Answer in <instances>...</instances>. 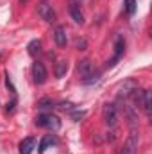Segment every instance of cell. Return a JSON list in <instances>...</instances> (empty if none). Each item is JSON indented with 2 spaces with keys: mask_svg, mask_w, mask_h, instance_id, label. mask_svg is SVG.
I'll use <instances>...</instances> for the list:
<instances>
[{
  "mask_svg": "<svg viewBox=\"0 0 152 154\" xmlns=\"http://www.w3.org/2000/svg\"><path fill=\"white\" fill-rule=\"evenodd\" d=\"M66 70H68V63L65 59H57V63H56V77H63L66 74Z\"/></svg>",
  "mask_w": 152,
  "mask_h": 154,
  "instance_id": "5bb4252c",
  "label": "cell"
},
{
  "mask_svg": "<svg viewBox=\"0 0 152 154\" xmlns=\"http://www.w3.org/2000/svg\"><path fill=\"white\" fill-rule=\"evenodd\" d=\"M54 39H56V43H57V47H66V29L65 27H61V25H57L56 29H54Z\"/></svg>",
  "mask_w": 152,
  "mask_h": 154,
  "instance_id": "8fae6325",
  "label": "cell"
},
{
  "mask_svg": "<svg viewBox=\"0 0 152 154\" xmlns=\"http://www.w3.org/2000/svg\"><path fill=\"white\" fill-rule=\"evenodd\" d=\"M36 147V138L34 136H27L20 142V154H31Z\"/></svg>",
  "mask_w": 152,
  "mask_h": 154,
  "instance_id": "9c48e42d",
  "label": "cell"
},
{
  "mask_svg": "<svg viewBox=\"0 0 152 154\" xmlns=\"http://www.w3.org/2000/svg\"><path fill=\"white\" fill-rule=\"evenodd\" d=\"M138 142H140L138 131H136V129H131V133H129V136H127V140H125L122 151L118 154H136V151H138Z\"/></svg>",
  "mask_w": 152,
  "mask_h": 154,
  "instance_id": "3957f363",
  "label": "cell"
},
{
  "mask_svg": "<svg viewBox=\"0 0 152 154\" xmlns=\"http://www.w3.org/2000/svg\"><path fill=\"white\" fill-rule=\"evenodd\" d=\"M102 116H104L106 125L114 127V125L118 124V120H120V109H118V106H116V104H109V102H108V104H104Z\"/></svg>",
  "mask_w": 152,
  "mask_h": 154,
  "instance_id": "7a4b0ae2",
  "label": "cell"
},
{
  "mask_svg": "<svg viewBox=\"0 0 152 154\" xmlns=\"http://www.w3.org/2000/svg\"><path fill=\"white\" fill-rule=\"evenodd\" d=\"M68 11H70L72 20L75 22L77 25L84 23V14H82V9H81V4L77 0H68Z\"/></svg>",
  "mask_w": 152,
  "mask_h": 154,
  "instance_id": "277c9868",
  "label": "cell"
},
{
  "mask_svg": "<svg viewBox=\"0 0 152 154\" xmlns=\"http://www.w3.org/2000/svg\"><path fill=\"white\" fill-rule=\"evenodd\" d=\"M50 106H52V102H50L48 99H43V100H39V102H38V108H39V109H48Z\"/></svg>",
  "mask_w": 152,
  "mask_h": 154,
  "instance_id": "e0dca14e",
  "label": "cell"
},
{
  "mask_svg": "<svg viewBox=\"0 0 152 154\" xmlns=\"http://www.w3.org/2000/svg\"><path fill=\"white\" fill-rule=\"evenodd\" d=\"M56 136L54 134H47V136H43V140H41V143H39V152L43 154L48 147H52V145H56Z\"/></svg>",
  "mask_w": 152,
  "mask_h": 154,
  "instance_id": "7c38bea8",
  "label": "cell"
},
{
  "mask_svg": "<svg viewBox=\"0 0 152 154\" xmlns=\"http://www.w3.org/2000/svg\"><path fill=\"white\" fill-rule=\"evenodd\" d=\"M123 48H125V41L120 38V36H116V39H114V57L111 59V63H108L109 66H113L114 63L122 57V54H123Z\"/></svg>",
  "mask_w": 152,
  "mask_h": 154,
  "instance_id": "30bf717a",
  "label": "cell"
},
{
  "mask_svg": "<svg viewBox=\"0 0 152 154\" xmlns=\"http://www.w3.org/2000/svg\"><path fill=\"white\" fill-rule=\"evenodd\" d=\"M27 48H29V54H31V56H36V54L41 52V41H39V39H32Z\"/></svg>",
  "mask_w": 152,
  "mask_h": 154,
  "instance_id": "9a60e30c",
  "label": "cell"
},
{
  "mask_svg": "<svg viewBox=\"0 0 152 154\" xmlns=\"http://www.w3.org/2000/svg\"><path fill=\"white\" fill-rule=\"evenodd\" d=\"M125 9L129 14H134L136 11V0H125Z\"/></svg>",
  "mask_w": 152,
  "mask_h": 154,
  "instance_id": "2e32d148",
  "label": "cell"
},
{
  "mask_svg": "<svg viewBox=\"0 0 152 154\" xmlns=\"http://www.w3.org/2000/svg\"><path fill=\"white\" fill-rule=\"evenodd\" d=\"M38 14L41 16V20H45V22H48V23H54V22H56V13H54L52 5L47 4V2L38 4Z\"/></svg>",
  "mask_w": 152,
  "mask_h": 154,
  "instance_id": "5b68a950",
  "label": "cell"
},
{
  "mask_svg": "<svg viewBox=\"0 0 152 154\" xmlns=\"http://www.w3.org/2000/svg\"><path fill=\"white\" fill-rule=\"evenodd\" d=\"M77 70H79L81 77H82L86 82L90 81V77H93V65H91V61H90V59H82V61H79Z\"/></svg>",
  "mask_w": 152,
  "mask_h": 154,
  "instance_id": "52a82bcc",
  "label": "cell"
},
{
  "mask_svg": "<svg viewBox=\"0 0 152 154\" xmlns=\"http://www.w3.org/2000/svg\"><path fill=\"white\" fill-rule=\"evenodd\" d=\"M32 77H34V82L36 84H43L47 81L48 74H47V68H45V65L41 61H36L32 65Z\"/></svg>",
  "mask_w": 152,
  "mask_h": 154,
  "instance_id": "8992f818",
  "label": "cell"
},
{
  "mask_svg": "<svg viewBox=\"0 0 152 154\" xmlns=\"http://www.w3.org/2000/svg\"><path fill=\"white\" fill-rule=\"evenodd\" d=\"M150 106H152V95L149 90H145V95H143V102H141V108L145 109V115L150 116Z\"/></svg>",
  "mask_w": 152,
  "mask_h": 154,
  "instance_id": "4fadbf2b",
  "label": "cell"
},
{
  "mask_svg": "<svg viewBox=\"0 0 152 154\" xmlns=\"http://www.w3.org/2000/svg\"><path fill=\"white\" fill-rule=\"evenodd\" d=\"M136 88H138V84H136L134 81H125V82L120 86V90H118V99H129V95H131Z\"/></svg>",
  "mask_w": 152,
  "mask_h": 154,
  "instance_id": "ba28073f",
  "label": "cell"
},
{
  "mask_svg": "<svg viewBox=\"0 0 152 154\" xmlns=\"http://www.w3.org/2000/svg\"><path fill=\"white\" fill-rule=\"evenodd\" d=\"M36 125L45 127V129L56 133V131L61 127V120H59L56 115H52V113H41V115L36 116Z\"/></svg>",
  "mask_w": 152,
  "mask_h": 154,
  "instance_id": "6da1fadb",
  "label": "cell"
}]
</instances>
